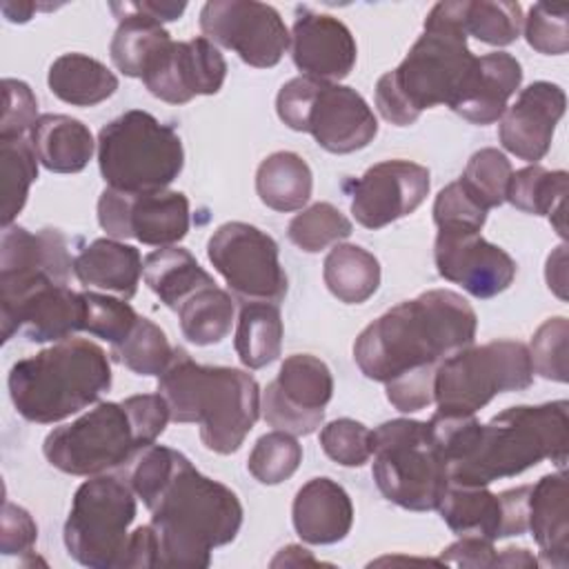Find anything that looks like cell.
Masks as SVG:
<instances>
[{
    "label": "cell",
    "instance_id": "obj_12",
    "mask_svg": "<svg viewBox=\"0 0 569 569\" xmlns=\"http://www.w3.org/2000/svg\"><path fill=\"white\" fill-rule=\"evenodd\" d=\"M136 493L118 476H91L76 493L64 522L69 556L89 569H122L129 527L136 520Z\"/></svg>",
    "mask_w": 569,
    "mask_h": 569
},
{
    "label": "cell",
    "instance_id": "obj_47",
    "mask_svg": "<svg viewBox=\"0 0 569 569\" xmlns=\"http://www.w3.org/2000/svg\"><path fill=\"white\" fill-rule=\"evenodd\" d=\"M322 451L342 467H362L373 451L371 429L353 418H338L320 429Z\"/></svg>",
    "mask_w": 569,
    "mask_h": 569
},
{
    "label": "cell",
    "instance_id": "obj_8",
    "mask_svg": "<svg viewBox=\"0 0 569 569\" xmlns=\"http://www.w3.org/2000/svg\"><path fill=\"white\" fill-rule=\"evenodd\" d=\"M98 167L107 187L124 193L167 189L184 167L182 140L149 111L131 109L98 133Z\"/></svg>",
    "mask_w": 569,
    "mask_h": 569
},
{
    "label": "cell",
    "instance_id": "obj_30",
    "mask_svg": "<svg viewBox=\"0 0 569 569\" xmlns=\"http://www.w3.org/2000/svg\"><path fill=\"white\" fill-rule=\"evenodd\" d=\"M142 278L164 307L178 311L196 291L216 284L198 260L182 247H158L144 258Z\"/></svg>",
    "mask_w": 569,
    "mask_h": 569
},
{
    "label": "cell",
    "instance_id": "obj_38",
    "mask_svg": "<svg viewBox=\"0 0 569 569\" xmlns=\"http://www.w3.org/2000/svg\"><path fill=\"white\" fill-rule=\"evenodd\" d=\"M465 33L491 47L511 44L522 31V7L518 2L460 0Z\"/></svg>",
    "mask_w": 569,
    "mask_h": 569
},
{
    "label": "cell",
    "instance_id": "obj_24",
    "mask_svg": "<svg viewBox=\"0 0 569 569\" xmlns=\"http://www.w3.org/2000/svg\"><path fill=\"white\" fill-rule=\"evenodd\" d=\"M2 342L22 333L31 342H60L84 331V296L67 284L49 282L24 296L0 316Z\"/></svg>",
    "mask_w": 569,
    "mask_h": 569
},
{
    "label": "cell",
    "instance_id": "obj_46",
    "mask_svg": "<svg viewBox=\"0 0 569 569\" xmlns=\"http://www.w3.org/2000/svg\"><path fill=\"white\" fill-rule=\"evenodd\" d=\"M569 7L536 2L527 18H522V31L527 44L545 56H562L569 49Z\"/></svg>",
    "mask_w": 569,
    "mask_h": 569
},
{
    "label": "cell",
    "instance_id": "obj_6",
    "mask_svg": "<svg viewBox=\"0 0 569 569\" xmlns=\"http://www.w3.org/2000/svg\"><path fill=\"white\" fill-rule=\"evenodd\" d=\"M567 447V400L509 407L480 425L471 451L449 467V485L489 487L493 480L518 476L542 460L565 469Z\"/></svg>",
    "mask_w": 569,
    "mask_h": 569
},
{
    "label": "cell",
    "instance_id": "obj_15",
    "mask_svg": "<svg viewBox=\"0 0 569 569\" xmlns=\"http://www.w3.org/2000/svg\"><path fill=\"white\" fill-rule=\"evenodd\" d=\"M333 396L329 367L311 353L287 356L276 380L260 398L264 422L291 436H309L325 420V407Z\"/></svg>",
    "mask_w": 569,
    "mask_h": 569
},
{
    "label": "cell",
    "instance_id": "obj_5",
    "mask_svg": "<svg viewBox=\"0 0 569 569\" xmlns=\"http://www.w3.org/2000/svg\"><path fill=\"white\" fill-rule=\"evenodd\" d=\"M169 420V405L160 393L98 402L78 420L49 431L42 453L62 473L100 476L129 465L144 447L156 445Z\"/></svg>",
    "mask_w": 569,
    "mask_h": 569
},
{
    "label": "cell",
    "instance_id": "obj_21",
    "mask_svg": "<svg viewBox=\"0 0 569 569\" xmlns=\"http://www.w3.org/2000/svg\"><path fill=\"white\" fill-rule=\"evenodd\" d=\"M531 485L493 493L487 487L449 485L438 511L458 536L502 540L527 531V502Z\"/></svg>",
    "mask_w": 569,
    "mask_h": 569
},
{
    "label": "cell",
    "instance_id": "obj_56",
    "mask_svg": "<svg viewBox=\"0 0 569 569\" xmlns=\"http://www.w3.org/2000/svg\"><path fill=\"white\" fill-rule=\"evenodd\" d=\"M496 567H538V558L522 547H507L498 553Z\"/></svg>",
    "mask_w": 569,
    "mask_h": 569
},
{
    "label": "cell",
    "instance_id": "obj_35",
    "mask_svg": "<svg viewBox=\"0 0 569 569\" xmlns=\"http://www.w3.org/2000/svg\"><path fill=\"white\" fill-rule=\"evenodd\" d=\"M327 289L345 305H362L380 287V262L360 244L338 242L322 264Z\"/></svg>",
    "mask_w": 569,
    "mask_h": 569
},
{
    "label": "cell",
    "instance_id": "obj_54",
    "mask_svg": "<svg viewBox=\"0 0 569 569\" xmlns=\"http://www.w3.org/2000/svg\"><path fill=\"white\" fill-rule=\"evenodd\" d=\"M127 4L129 9L144 13L158 22L178 20L187 9V2H158V0H142V2H127Z\"/></svg>",
    "mask_w": 569,
    "mask_h": 569
},
{
    "label": "cell",
    "instance_id": "obj_3",
    "mask_svg": "<svg viewBox=\"0 0 569 569\" xmlns=\"http://www.w3.org/2000/svg\"><path fill=\"white\" fill-rule=\"evenodd\" d=\"M476 58L460 22V0L433 4L405 60L376 82L380 116L396 127H409L425 109L449 107L467 84Z\"/></svg>",
    "mask_w": 569,
    "mask_h": 569
},
{
    "label": "cell",
    "instance_id": "obj_11",
    "mask_svg": "<svg viewBox=\"0 0 569 569\" xmlns=\"http://www.w3.org/2000/svg\"><path fill=\"white\" fill-rule=\"evenodd\" d=\"M531 382L533 365L527 345L518 340L469 345L438 362L433 402L438 413L471 416L498 393L522 391Z\"/></svg>",
    "mask_w": 569,
    "mask_h": 569
},
{
    "label": "cell",
    "instance_id": "obj_25",
    "mask_svg": "<svg viewBox=\"0 0 569 569\" xmlns=\"http://www.w3.org/2000/svg\"><path fill=\"white\" fill-rule=\"evenodd\" d=\"M520 82L522 67L511 53L493 51L480 56L476 58V67L467 84L449 109L473 124H491L500 120Z\"/></svg>",
    "mask_w": 569,
    "mask_h": 569
},
{
    "label": "cell",
    "instance_id": "obj_53",
    "mask_svg": "<svg viewBox=\"0 0 569 569\" xmlns=\"http://www.w3.org/2000/svg\"><path fill=\"white\" fill-rule=\"evenodd\" d=\"M565 249H567L565 244L556 247L553 253H549L547 269H545L549 289L562 300H567V251Z\"/></svg>",
    "mask_w": 569,
    "mask_h": 569
},
{
    "label": "cell",
    "instance_id": "obj_50",
    "mask_svg": "<svg viewBox=\"0 0 569 569\" xmlns=\"http://www.w3.org/2000/svg\"><path fill=\"white\" fill-rule=\"evenodd\" d=\"M436 367H422L385 382L387 400L402 413H413L433 402Z\"/></svg>",
    "mask_w": 569,
    "mask_h": 569
},
{
    "label": "cell",
    "instance_id": "obj_13",
    "mask_svg": "<svg viewBox=\"0 0 569 569\" xmlns=\"http://www.w3.org/2000/svg\"><path fill=\"white\" fill-rule=\"evenodd\" d=\"M207 258L242 302L278 305L287 296L289 282L280 264L278 242L249 222L220 224L207 242Z\"/></svg>",
    "mask_w": 569,
    "mask_h": 569
},
{
    "label": "cell",
    "instance_id": "obj_49",
    "mask_svg": "<svg viewBox=\"0 0 569 569\" xmlns=\"http://www.w3.org/2000/svg\"><path fill=\"white\" fill-rule=\"evenodd\" d=\"M487 220V211L476 204L462 184L456 180L440 189L433 202V222L438 229L442 227H465L480 231Z\"/></svg>",
    "mask_w": 569,
    "mask_h": 569
},
{
    "label": "cell",
    "instance_id": "obj_40",
    "mask_svg": "<svg viewBox=\"0 0 569 569\" xmlns=\"http://www.w3.org/2000/svg\"><path fill=\"white\" fill-rule=\"evenodd\" d=\"M511 173L509 158L493 147H485L469 158L458 182L476 204L489 211L505 202Z\"/></svg>",
    "mask_w": 569,
    "mask_h": 569
},
{
    "label": "cell",
    "instance_id": "obj_55",
    "mask_svg": "<svg viewBox=\"0 0 569 569\" xmlns=\"http://www.w3.org/2000/svg\"><path fill=\"white\" fill-rule=\"evenodd\" d=\"M300 567V565H313V567H318V565H325L322 560H318V558H313L307 549H302L300 545H289V547H284V549H280L278 551V556L271 560V567Z\"/></svg>",
    "mask_w": 569,
    "mask_h": 569
},
{
    "label": "cell",
    "instance_id": "obj_26",
    "mask_svg": "<svg viewBox=\"0 0 569 569\" xmlns=\"http://www.w3.org/2000/svg\"><path fill=\"white\" fill-rule=\"evenodd\" d=\"M293 529L307 545H333L347 538L353 525V505L342 485L331 478L305 482L291 507Z\"/></svg>",
    "mask_w": 569,
    "mask_h": 569
},
{
    "label": "cell",
    "instance_id": "obj_23",
    "mask_svg": "<svg viewBox=\"0 0 569 569\" xmlns=\"http://www.w3.org/2000/svg\"><path fill=\"white\" fill-rule=\"evenodd\" d=\"M291 58L302 76L325 82H338L351 73L358 58L356 40L349 27L329 16L298 7L291 29Z\"/></svg>",
    "mask_w": 569,
    "mask_h": 569
},
{
    "label": "cell",
    "instance_id": "obj_39",
    "mask_svg": "<svg viewBox=\"0 0 569 569\" xmlns=\"http://www.w3.org/2000/svg\"><path fill=\"white\" fill-rule=\"evenodd\" d=\"M111 353L138 376H160L173 360L176 347L156 322L140 316L131 333L111 347Z\"/></svg>",
    "mask_w": 569,
    "mask_h": 569
},
{
    "label": "cell",
    "instance_id": "obj_28",
    "mask_svg": "<svg viewBox=\"0 0 569 569\" xmlns=\"http://www.w3.org/2000/svg\"><path fill=\"white\" fill-rule=\"evenodd\" d=\"M144 260L133 244L116 238H98L73 258V276L84 287H96L131 300L138 291Z\"/></svg>",
    "mask_w": 569,
    "mask_h": 569
},
{
    "label": "cell",
    "instance_id": "obj_9",
    "mask_svg": "<svg viewBox=\"0 0 569 569\" xmlns=\"http://www.w3.org/2000/svg\"><path fill=\"white\" fill-rule=\"evenodd\" d=\"M373 480L380 493L409 511L438 509L449 489V462L429 425L411 418L387 420L371 431Z\"/></svg>",
    "mask_w": 569,
    "mask_h": 569
},
{
    "label": "cell",
    "instance_id": "obj_52",
    "mask_svg": "<svg viewBox=\"0 0 569 569\" xmlns=\"http://www.w3.org/2000/svg\"><path fill=\"white\" fill-rule=\"evenodd\" d=\"M498 551L493 549V540L478 536H460L453 545L442 549L440 562L453 567H496Z\"/></svg>",
    "mask_w": 569,
    "mask_h": 569
},
{
    "label": "cell",
    "instance_id": "obj_57",
    "mask_svg": "<svg viewBox=\"0 0 569 569\" xmlns=\"http://www.w3.org/2000/svg\"><path fill=\"white\" fill-rule=\"evenodd\" d=\"M38 9L33 2H2V13L9 22H27Z\"/></svg>",
    "mask_w": 569,
    "mask_h": 569
},
{
    "label": "cell",
    "instance_id": "obj_51",
    "mask_svg": "<svg viewBox=\"0 0 569 569\" xmlns=\"http://www.w3.org/2000/svg\"><path fill=\"white\" fill-rule=\"evenodd\" d=\"M38 540V527L31 513L9 500L2 507V529H0V551L4 556L31 553Z\"/></svg>",
    "mask_w": 569,
    "mask_h": 569
},
{
    "label": "cell",
    "instance_id": "obj_33",
    "mask_svg": "<svg viewBox=\"0 0 569 569\" xmlns=\"http://www.w3.org/2000/svg\"><path fill=\"white\" fill-rule=\"evenodd\" d=\"M109 9L118 18V29L109 44L111 60L124 76L140 78L147 60L160 44L171 40V36L162 22L129 9L127 2H111Z\"/></svg>",
    "mask_w": 569,
    "mask_h": 569
},
{
    "label": "cell",
    "instance_id": "obj_32",
    "mask_svg": "<svg viewBox=\"0 0 569 569\" xmlns=\"http://www.w3.org/2000/svg\"><path fill=\"white\" fill-rule=\"evenodd\" d=\"M313 189V176L307 160L293 151L267 156L256 171V193L273 211L302 209Z\"/></svg>",
    "mask_w": 569,
    "mask_h": 569
},
{
    "label": "cell",
    "instance_id": "obj_41",
    "mask_svg": "<svg viewBox=\"0 0 569 569\" xmlns=\"http://www.w3.org/2000/svg\"><path fill=\"white\" fill-rule=\"evenodd\" d=\"M2 158V224L9 227L22 211L29 189L38 178V156L29 140H0Z\"/></svg>",
    "mask_w": 569,
    "mask_h": 569
},
{
    "label": "cell",
    "instance_id": "obj_36",
    "mask_svg": "<svg viewBox=\"0 0 569 569\" xmlns=\"http://www.w3.org/2000/svg\"><path fill=\"white\" fill-rule=\"evenodd\" d=\"M233 347L247 369H262L278 360L282 349V316L273 302H242Z\"/></svg>",
    "mask_w": 569,
    "mask_h": 569
},
{
    "label": "cell",
    "instance_id": "obj_19",
    "mask_svg": "<svg viewBox=\"0 0 569 569\" xmlns=\"http://www.w3.org/2000/svg\"><path fill=\"white\" fill-rule=\"evenodd\" d=\"M433 260L445 280L460 284L480 300L502 293L516 278V260L502 247L485 240L476 229H438Z\"/></svg>",
    "mask_w": 569,
    "mask_h": 569
},
{
    "label": "cell",
    "instance_id": "obj_37",
    "mask_svg": "<svg viewBox=\"0 0 569 569\" xmlns=\"http://www.w3.org/2000/svg\"><path fill=\"white\" fill-rule=\"evenodd\" d=\"M233 311V298L218 284H209L196 291L176 313L182 336L196 347H209L229 336Z\"/></svg>",
    "mask_w": 569,
    "mask_h": 569
},
{
    "label": "cell",
    "instance_id": "obj_18",
    "mask_svg": "<svg viewBox=\"0 0 569 569\" xmlns=\"http://www.w3.org/2000/svg\"><path fill=\"white\" fill-rule=\"evenodd\" d=\"M227 78L220 49L204 36L167 40L147 60L140 80L149 93L169 104H184L196 96H213Z\"/></svg>",
    "mask_w": 569,
    "mask_h": 569
},
{
    "label": "cell",
    "instance_id": "obj_2",
    "mask_svg": "<svg viewBox=\"0 0 569 569\" xmlns=\"http://www.w3.org/2000/svg\"><path fill=\"white\" fill-rule=\"evenodd\" d=\"M478 316L451 289H431L405 300L369 322L353 342L358 369L389 382L422 367H438L453 351L473 345Z\"/></svg>",
    "mask_w": 569,
    "mask_h": 569
},
{
    "label": "cell",
    "instance_id": "obj_45",
    "mask_svg": "<svg viewBox=\"0 0 569 569\" xmlns=\"http://www.w3.org/2000/svg\"><path fill=\"white\" fill-rule=\"evenodd\" d=\"M567 336H569V325L565 316H553L547 318L536 333L531 336L529 356L533 365V373L556 380V382H567Z\"/></svg>",
    "mask_w": 569,
    "mask_h": 569
},
{
    "label": "cell",
    "instance_id": "obj_17",
    "mask_svg": "<svg viewBox=\"0 0 569 569\" xmlns=\"http://www.w3.org/2000/svg\"><path fill=\"white\" fill-rule=\"evenodd\" d=\"M73 258L69 242L58 229L36 233L9 224L0 238V309L11 307L42 284H69Z\"/></svg>",
    "mask_w": 569,
    "mask_h": 569
},
{
    "label": "cell",
    "instance_id": "obj_16",
    "mask_svg": "<svg viewBox=\"0 0 569 569\" xmlns=\"http://www.w3.org/2000/svg\"><path fill=\"white\" fill-rule=\"evenodd\" d=\"M98 222L109 238L171 247L189 231V198L169 189L124 193L107 187L98 198Z\"/></svg>",
    "mask_w": 569,
    "mask_h": 569
},
{
    "label": "cell",
    "instance_id": "obj_7",
    "mask_svg": "<svg viewBox=\"0 0 569 569\" xmlns=\"http://www.w3.org/2000/svg\"><path fill=\"white\" fill-rule=\"evenodd\" d=\"M7 385L11 402L24 420L53 425L109 391L111 365L100 345L71 336L13 362Z\"/></svg>",
    "mask_w": 569,
    "mask_h": 569
},
{
    "label": "cell",
    "instance_id": "obj_22",
    "mask_svg": "<svg viewBox=\"0 0 569 569\" xmlns=\"http://www.w3.org/2000/svg\"><path fill=\"white\" fill-rule=\"evenodd\" d=\"M567 96L556 82L538 80L525 87L500 116L498 138L520 160L538 162L551 149L553 131L565 116Z\"/></svg>",
    "mask_w": 569,
    "mask_h": 569
},
{
    "label": "cell",
    "instance_id": "obj_14",
    "mask_svg": "<svg viewBox=\"0 0 569 569\" xmlns=\"http://www.w3.org/2000/svg\"><path fill=\"white\" fill-rule=\"evenodd\" d=\"M200 29L207 40L231 49L256 69L276 67L287 47L289 31L280 13L256 0H209L200 9Z\"/></svg>",
    "mask_w": 569,
    "mask_h": 569
},
{
    "label": "cell",
    "instance_id": "obj_48",
    "mask_svg": "<svg viewBox=\"0 0 569 569\" xmlns=\"http://www.w3.org/2000/svg\"><path fill=\"white\" fill-rule=\"evenodd\" d=\"M38 100L31 87L16 78L2 80L0 140H20L38 120Z\"/></svg>",
    "mask_w": 569,
    "mask_h": 569
},
{
    "label": "cell",
    "instance_id": "obj_44",
    "mask_svg": "<svg viewBox=\"0 0 569 569\" xmlns=\"http://www.w3.org/2000/svg\"><path fill=\"white\" fill-rule=\"evenodd\" d=\"M84 296V331L107 340L111 347L120 345L136 327L140 313L122 300L107 293L82 291Z\"/></svg>",
    "mask_w": 569,
    "mask_h": 569
},
{
    "label": "cell",
    "instance_id": "obj_4",
    "mask_svg": "<svg viewBox=\"0 0 569 569\" xmlns=\"http://www.w3.org/2000/svg\"><path fill=\"white\" fill-rule=\"evenodd\" d=\"M158 393L171 420L196 422L202 445L220 456L236 453L260 418V387L251 373L198 365L180 347L158 376Z\"/></svg>",
    "mask_w": 569,
    "mask_h": 569
},
{
    "label": "cell",
    "instance_id": "obj_34",
    "mask_svg": "<svg viewBox=\"0 0 569 569\" xmlns=\"http://www.w3.org/2000/svg\"><path fill=\"white\" fill-rule=\"evenodd\" d=\"M567 171H549L540 164H529L511 173L507 198L516 209L533 216H547L560 238H567L565 227V196H567Z\"/></svg>",
    "mask_w": 569,
    "mask_h": 569
},
{
    "label": "cell",
    "instance_id": "obj_1",
    "mask_svg": "<svg viewBox=\"0 0 569 569\" xmlns=\"http://www.w3.org/2000/svg\"><path fill=\"white\" fill-rule=\"evenodd\" d=\"M124 480L151 513L158 567H209L211 551L240 531L242 505L236 491L200 473L171 447H144L127 465Z\"/></svg>",
    "mask_w": 569,
    "mask_h": 569
},
{
    "label": "cell",
    "instance_id": "obj_27",
    "mask_svg": "<svg viewBox=\"0 0 569 569\" xmlns=\"http://www.w3.org/2000/svg\"><path fill=\"white\" fill-rule=\"evenodd\" d=\"M527 531H531L540 547L538 565L565 569L569 562V489L567 476H542L529 489L527 502Z\"/></svg>",
    "mask_w": 569,
    "mask_h": 569
},
{
    "label": "cell",
    "instance_id": "obj_42",
    "mask_svg": "<svg viewBox=\"0 0 569 569\" xmlns=\"http://www.w3.org/2000/svg\"><path fill=\"white\" fill-rule=\"evenodd\" d=\"M351 231V220L331 202H316L302 209L287 227L289 240L307 253H318L329 244H338L349 238Z\"/></svg>",
    "mask_w": 569,
    "mask_h": 569
},
{
    "label": "cell",
    "instance_id": "obj_10",
    "mask_svg": "<svg viewBox=\"0 0 569 569\" xmlns=\"http://www.w3.org/2000/svg\"><path fill=\"white\" fill-rule=\"evenodd\" d=\"M276 111L289 129L311 133L329 153L360 151L378 133V120L356 89L309 76L280 87Z\"/></svg>",
    "mask_w": 569,
    "mask_h": 569
},
{
    "label": "cell",
    "instance_id": "obj_31",
    "mask_svg": "<svg viewBox=\"0 0 569 569\" xmlns=\"http://www.w3.org/2000/svg\"><path fill=\"white\" fill-rule=\"evenodd\" d=\"M47 84L56 98L73 107H96L118 89L116 73L100 60L84 53L58 56L47 73Z\"/></svg>",
    "mask_w": 569,
    "mask_h": 569
},
{
    "label": "cell",
    "instance_id": "obj_20",
    "mask_svg": "<svg viewBox=\"0 0 569 569\" xmlns=\"http://www.w3.org/2000/svg\"><path fill=\"white\" fill-rule=\"evenodd\" d=\"M431 187L429 169L409 160H382L351 182V213L365 229H382L413 213Z\"/></svg>",
    "mask_w": 569,
    "mask_h": 569
},
{
    "label": "cell",
    "instance_id": "obj_43",
    "mask_svg": "<svg viewBox=\"0 0 569 569\" xmlns=\"http://www.w3.org/2000/svg\"><path fill=\"white\" fill-rule=\"evenodd\" d=\"M300 462L302 447L296 436L273 429L256 440L247 469L262 485H280L296 473Z\"/></svg>",
    "mask_w": 569,
    "mask_h": 569
},
{
    "label": "cell",
    "instance_id": "obj_29",
    "mask_svg": "<svg viewBox=\"0 0 569 569\" xmlns=\"http://www.w3.org/2000/svg\"><path fill=\"white\" fill-rule=\"evenodd\" d=\"M38 162L53 173L82 171L96 149L89 127L64 113H42L29 131Z\"/></svg>",
    "mask_w": 569,
    "mask_h": 569
}]
</instances>
